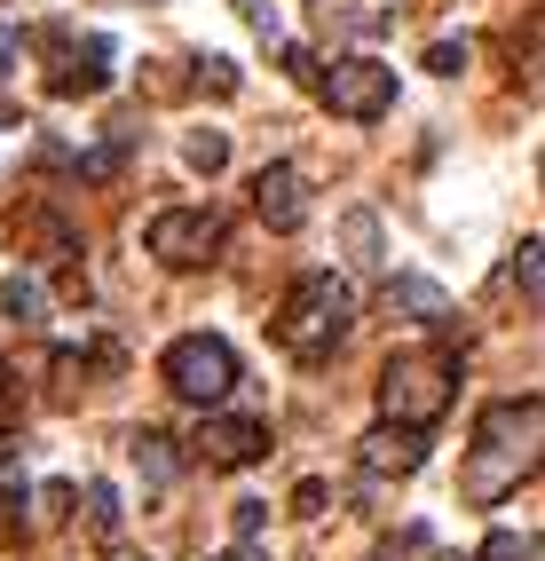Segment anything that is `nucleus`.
<instances>
[{"label": "nucleus", "instance_id": "nucleus-1", "mask_svg": "<svg viewBox=\"0 0 545 561\" xmlns=\"http://www.w3.org/2000/svg\"><path fill=\"white\" fill-rule=\"evenodd\" d=\"M545 467V403L537 396H506L475 420V459H466V499L475 506H498L506 491H522V482Z\"/></svg>", "mask_w": 545, "mask_h": 561}, {"label": "nucleus", "instance_id": "nucleus-2", "mask_svg": "<svg viewBox=\"0 0 545 561\" xmlns=\"http://www.w3.org/2000/svg\"><path fill=\"white\" fill-rule=\"evenodd\" d=\"M348 317H356L348 277L316 270V277H301L293 293H285V309H277V348H293L301 364H316V356H333V348H340Z\"/></svg>", "mask_w": 545, "mask_h": 561}, {"label": "nucleus", "instance_id": "nucleus-3", "mask_svg": "<svg viewBox=\"0 0 545 561\" xmlns=\"http://www.w3.org/2000/svg\"><path fill=\"white\" fill-rule=\"evenodd\" d=\"M451 396H459V364L451 356H395L387 364V380H380V420H395V427H434L451 411Z\"/></svg>", "mask_w": 545, "mask_h": 561}, {"label": "nucleus", "instance_id": "nucleus-4", "mask_svg": "<svg viewBox=\"0 0 545 561\" xmlns=\"http://www.w3.org/2000/svg\"><path fill=\"white\" fill-rule=\"evenodd\" d=\"M159 371H166V388L182 403H222L245 380V364H237V348L222 341V332H182V341L159 356Z\"/></svg>", "mask_w": 545, "mask_h": 561}, {"label": "nucleus", "instance_id": "nucleus-5", "mask_svg": "<svg viewBox=\"0 0 545 561\" xmlns=\"http://www.w3.org/2000/svg\"><path fill=\"white\" fill-rule=\"evenodd\" d=\"M324 103L340 111V119H380V111L395 103V71L380 56H340V64H324Z\"/></svg>", "mask_w": 545, "mask_h": 561}, {"label": "nucleus", "instance_id": "nucleus-6", "mask_svg": "<svg viewBox=\"0 0 545 561\" xmlns=\"http://www.w3.org/2000/svg\"><path fill=\"white\" fill-rule=\"evenodd\" d=\"M151 253L166 270H206V261L222 253V214L213 206H166L151 221Z\"/></svg>", "mask_w": 545, "mask_h": 561}, {"label": "nucleus", "instance_id": "nucleus-7", "mask_svg": "<svg viewBox=\"0 0 545 561\" xmlns=\"http://www.w3.org/2000/svg\"><path fill=\"white\" fill-rule=\"evenodd\" d=\"M356 459H363V474L404 482V474H419V467H427V435H419V427H395V420H380L372 435L356 443Z\"/></svg>", "mask_w": 545, "mask_h": 561}, {"label": "nucleus", "instance_id": "nucleus-8", "mask_svg": "<svg viewBox=\"0 0 545 561\" xmlns=\"http://www.w3.org/2000/svg\"><path fill=\"white\" fill-rule=\"evenodd\" d=\"M253 214H262V230H301V214H309V191H301V174L293 167H262V174H253Z\"/></svg>", "mask_w": 545, "mask_h": 561}, {"label": "nucleus", "instance_id": "nucleus-9", "mask_svg": "<svg viewBox=\"0 0 545 561\" xmlns=\"http://www.w3.org/2000/svg\"><path fill=\"white\" fill-rule=\"evenodd\" d=\"M198 443H206L213 467H262V459H269V427H262V420H213Z\"/></svg>", "mask_w": 545, "mask_h": 561}, {"label": "nucleus", "instance_id": "nucleus-10", "mask_svg": "<svg viewBox=\"0 0 545 561\" xmlns=\"http://www.w3.org/2000/svg\"><path fill=\"white\" fill-rule=\"evenodd\" d=\"M380 301H387L395 317H411V324H443V317H451V293L434 285V277H387Z\"/></svg>", "mask_w": 545, "mask_h": 561}, {"label": "nucleus", "instance_id": "nucleus-11", "mask_svg": "<svg viewBox=\"0 0 545 561\" xmlns=\"http://www.w3.org/2000/svg\"><path fill=\"white\" fill-rule=\"evenodd\" d=\"M135 467H142V482H151V491H166V482L182 474V451L166 435H135Z\"/></svg>", "mask_w": 545, "mask_h": 561}, {"label": "nucleus", "instance_id": "nucleus-12", "mask_svg": "<svg viewBox=\"0 0 545 561\" xmlns=\"http://www.w3.org/2000/svg\"><path fill=\"white\" fill-rule=\"evenodd\" d=\"M0 309H9L16 324H40V285H32V277H9V285H0Z\"/></svg>", "mask_w": 545, "mask_h": 561}, {"label": "nucleus", "instance_id": "nucleus-13", "mask_svg": "<svg viewBox=\"0 0 545 561\" xmlns=\"http://www.w3.org/2000/svg\"><path fill=\"white\" fill-rule=\"evenodd\" d=\"M340 238H348V261H380V221L372 214H348Z\"/></svg>", "mask_w": 545, "mask_h": 561}, {"label": "nucleus", "instance_id": "nucleus-14", "mask_svg": "<svg viewBox=\"0 0 545 561\" xmlns=\"http://www.w3.org/2000/svg\"><path fill=\"white\" fill-rule=\"evenodd\" d=\"M483 561H537V538H522V530H490V538H483Z\"/></svg>", "mask_w": 545, "mask_h": 561}, {"label": "nucleus", "instance_id": "nucleus-15", "mask_svg": "<svg viewBox=\"0 0 545 561\" xmlns=\"http://www.w3.org/2000/svg\"><path fill=\"white\" fill-rule=\"evenodd\" d=\"M88 514H95V530H103V538H112L119 522H127V506H119V491H112V482H95V491H88Z\"/></svg>", "mask_w": 545, "mask_h": 561}, {"label": "nucleus", "instance_id": "nucleus-16", "mask_svg": "<svg viewBox=\"0 0 545 561\" xmlns=\"http://www.w3.org/2000/svg\"><path fill=\"white\" fill-rule=\"evenodd\" d=\"M198 88L206 95H237V64L230 56H198Z\"/></svg>", "mask_w": 545, "mask_h": 561}, {"label": "nucleus", "instance_id": "nucleus-17", "mask_svg": "<svg viewBox=\"0 0 545 561\" xmlns=\"http://www.w3.org/2000/svg\"><path fill=\"white\" fill-rule=\"evenodd\" d=\"M222 159H230V142L213 135V127H198V135H190V167H198V174H213Z\"/></svg>", "mask_w": 545, "mask_h": 561}, {"label": "nucleus", "instance_id": "nucleus-18", "mask_svg": "<svg viewBox=\"0 0 545 561\" xmlns=\"http://www.w3.org/2000/svg\"><path fill=\"white\" fill-rule=\"evenodd\" d=\"M427 71H434V80H459V71H466V41H434L427 48Z\"/></svg>", "mask_w": 545, "mask_h": 561}, {"label": "nucleus", "instance_id": "nucleus-19", "mask_svg": "<svg viewBox=\"0 0 545 561\" xmlns=\"http://www.w3.org/2000/svg\"><path fill=\"white\" fill-rule=\"evenodd\" d=\"M40 522H48V530L71 522V482H48V491H40Z\"/></svg>", "mask_w": 545, "mask_h": 561}, {"label": "nucleus", "instance_id": "nucleus-20", "mask_svg": "<svg viewBox=\"0 0 545 561\" xmlns=\"http://www.w3.org/2000/svg\"><path fill=\"white\" fill-rule=\"evenodd\" d=\"M262 522H269V506H262V499H237V506H230V530H237V538H253Z\"/></svg>", "mask_w": 545, "mask_h": 561}, {"label": "nucleus", "instance_id": "nucleus-21", "mask_svg": "<svg viewBox=\"0 0 545 561\" xmlns=\"http://www.w3.org/2000/svg\"><path fill=\"white\" fill-rule=\"evenodd\" d=\"M285 71H293V80H324V56L316 48H285Z\"/></svg>", "mask_w": 545, "mask_h": 561}, {"label": "nucleus", "instance_id": "nucleus-22", "mask_svg": "<svg viewBox=\"0 0 545 561\" xmlns=\"http://www.w3.org/2000/svg\"><path fill=\"white\" fill-rule=\"evenodd\" d=\"M16 411H24V396H16V371H0V435L16 427Z\"/></svg>", "mask_w": 545, "mask_h": 561}, {"label": "nucleus", "instance_id": "nucleus-23", "mask_svg": "<svg viewBox=\"0 0 545 561\" xmlns=\"http://www.w3.org/2000/svg\"><path fill=\"white\" fill-rule=\"evenodd\" d=\"M522 285H530V293H545V245H537V238L522 245Z\"/></svg>", "mask_w": 545, "mask_h": 561}, {"label": "nucleus", "instance_id": "nucleus-24", "mask_svg": "<svg viewBox=\"0 0 545 561\" xmlns=\"http://www.w3.org/2000/svg\"><path fill=\"white\" fill-rule=\"evenodd\" d=\"M237 9H245V24L262 32V41H277V16H269V0H237Z\"/></svg>", "mask_w": 545, "mask_h": 561}, {"label": "nucleus", "instance_id": "nucleus-25", "mask_svg": "<svg viewBox=\"0 0 545 561\" xmlns=\"http://www.w3.org/2000/svg\"><path fill=\"white\" fill-rule=\"evenodd\" d=\"M16 56H24V41H16V24H0V80L16 71Z\"/></svg>", "mask_w": 545, "mask_h": 561}, {"label": "nucleus", "instance_id": "nucleus-26", "mask_svg": "<svg viewBox=\"0 0 545 561\" xmlns=\"http://www.w3.org/2000/svg\"><path fill=\"white\" fill-rule=\"evenodd\" d=\"M324 499H333L324 482H301V491H293V506H301V514H324Z\"/></svg>", "mask_w": 545, "mask_h": 561}, {"label": "nucleus", "instance_id": "nucleus-27", "mask_svg": "<svg viewBox=\"0 0 545 561\" xmlns=\"http://www.w3.org/2000/svg\"><path fill=\"white\" fill-rule=\"evenodd\" d=\"M213 561H269L262 546H230V553H213Z\"/></svg>", "mask_w": 545, "mask_h": 561}, {"label": "nucleus", "instance_id": "nucleus-28", "mask_svg": "<svg viewBox=\"0 0 545 561\" xmlns=\"http://www.w3.org/2000/svg\"><path fill=\"white\" fill-rule=\"evenodd\" d=\"M0 127H16V103H9V95H0Z\"/></svg>", "mask_w": 545, "mask_h": 561}, {"label": "nucleus", "instance_id": "nucleus-29", "mask_svg": "<svg viewBox=\"0 0 545 561\" xmlns=\"http://www.w3.org/2000/svg\"><path fill=\"white\" fill-rule=\"evenodd\" d=\"M127 561H142V553H127Z\"/></svg>", "mask_w": 545, "mask_h": 561}]
</instances>
